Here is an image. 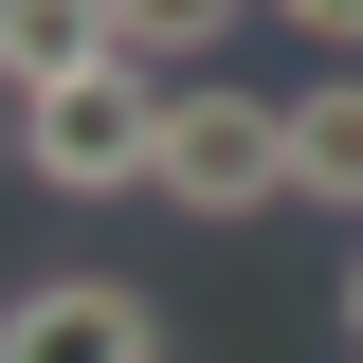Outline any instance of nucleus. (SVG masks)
I'll list each match as a JSON object with an SVG mask.
<instances>
[{"instance_id": "obj_1", "label": "nucleus", "mask_w": 363, "mask_h": 363, "mask_svg": "<svg viewBox=\"0 0 363 363\" xmlns=\"http://www.w3.org/2000/svg\"><path fill=\"white\" fill-rule=\"evenodd\" d=\"M145 164H164V73L145 55H91L73 91L18 109V182L37 200H145Z\"/></svg>"}, {"instance_id": "obj_2", "label": "nucleus", "mask_w": 363, "mask_h": 363, "mask_svg": "<svg viewBox=\"0 0 363 363\" xmlns=\"http://www.w3.org/2000/svg\"><path fill=\"white\" fill-rule=\"evenodd\" d=\"M145 200H182V218H272L291 200V109L236 73H182L164 91V164H145Z\"/></svg>"}, {"instance_id": "obj_3", "label": "nucleus", "mask_w": 363, "mask_h": 363, "mask_svg": "<svg viewBox=\"0 0 363 363\" xmlns=\"http://www.w3.org/2000/svg\"><path fill=\"white\" fill-rule=\"evenodd\" d=\"M0 363H164V291H128V272H18L0 291Z\"/></svg>"}, {"instance_id": "obj_4", "label": "nucleus", "mask_w": 363, "mask_h": 363, "mask_svg": "<svg viewBox=\"0 0 363 363\" xmlns=\"http://www.w3.org/2000/svg\"><path fill=\"white\" fill-rule=\"evenodd\" d=\"M91 55H109V0H0V91H18V109L73 91Z\"/></svg>"}, {"instance_id": "obj_5", "label": "nucleus", "mask_w": 363, "mask_h": 363, "mask_svg": "<svg viewBox=\"0 0 363 363\" xmlns=\"http://www.w3.org/2000/svg\"><path fill=\"white\" fill-rule=\"evenodd\" d=\"M291 200H345V218H363V73H309V91H291Z\"/></svg>"}, {"instance_id": "obj_6", "label": "nucleus", "mask_w": 363, "mask_h": 363, "mask_svg": "<svg viewBox=\"0 0 363 363\" xmlns=\"http://www.w3.org/2000/svg\"><path fill=\"white\" fill-rule=\"evenodd\" d=\"M200 37H236V0H109V55H145V73H182Z\"/></svg>"}, {"instance_id": "obj_7", "label": "nucleus", "mask_w": 363, "mask_h": 363, "mask_svg": "<svg viewBox=\"0 0 363 363\" xmlns=\"http://www.w3.org/2000/svg\"><path fill=\"white\" fill-rule=\"evenodd\" d=\"M272 18H291V37H327V55L363 73V0H272Z\"/></svg>"}, {"instance_id": "obj_8", "label": "nucleus", "mask_w": 363, "mask_h": 363, "mask_svg": "<svg viewBox=\"0 0 363 363\" xmlns=\"http://www.w3.org/2000/svg\"><path fill=\"white\" fill-rule=\"evenodd\" d=\"M345 345H363V236H345Z\"/></svg>"}]
</instances>
